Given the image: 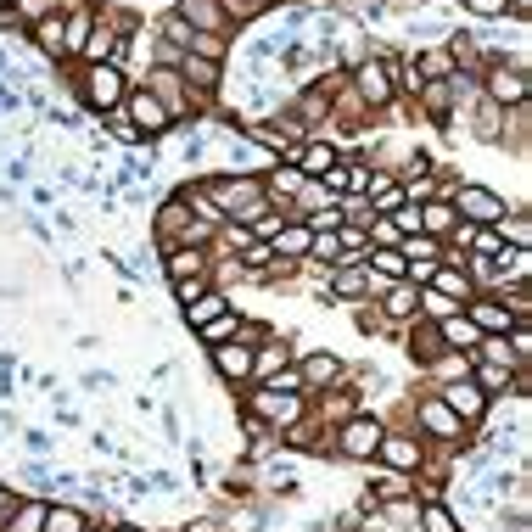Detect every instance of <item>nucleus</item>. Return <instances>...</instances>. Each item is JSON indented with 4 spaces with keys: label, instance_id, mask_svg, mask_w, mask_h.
Instances as JSON below:
<instances>
[{
    "label": "nucleus",
    "instance_id": "49530a36",
    "mask_svg": "<svg viewBox=\"0 0 532 532\" xmlns=\"http://www.w3.org/2000/svg\"><path fill=\"white\" fill-rule=\"evenodd\" d=\"M504 17H516V23H527V17H532V0H510V6H504Z\"/></svg>",
    "mask_w": 532,
    "mask_h": 532
},
{
    "label": "nucleus",
    "instance_id": "f8f14e48",
    "mask_svg": "<svg viewBox=\"0 0 532 532\" xmlns=\"http://www.w3.org/2000/svg\"><path fill=\"white\" fill-rule=\"evenodd\" d=\"M292 370H297V381H303V392H308V398H320V392L348 387V364L336 359L331 348H308V353H297V359H292Z\"/></svg>",
    "mask_w": 532,
    "mask_h": 532
},
{
    "label": "nucleus",
    "instance_id": "9d476101",
    "mask_svg": "<svg viewBox=\"0 0 532 532\" xmlns=\"http://www.w3.org/2000/svg\"><path fill=\"white\" fill-rule=\"evenodd\" d=\"M471 90H476L471 79H426V84H420V96L409 101V107H415L420 118H426V124L448 129L454 118H460V101L471 96Z\"/></svg>",
    "mask_w": 532,
    "mask_h": 532
},
{
    "label": "nucleus",
    "instance_id": "423d86ee",
    "mask_svg": "<svg viewBox=\"0 0 532 532\" xmlns=\"http://www.w3.org/2000/svg\"><path fill=\"white\" fill-rule=\"evenodd\" d=\"M348 84H353V96L364 101V112H392V107H398L387 51H370L364 62H353V68H348Z\"/></svg>",
    "mask_w": 532,
    "mask_h": 532
},
{
    "label": "nucleus",
    "instance_id": "864d4df0",
    "mask_svg": "<svg viewBox=\"0 0 532 532\" xmlns=\"http://www.w3.org/2000/svg\"><path fill=\"white\" fill-rule=\"evenodd\" d=\"M359 532H381V527H359Z\"/></svg>",
    "mask_w": 532,
    "mask_h": 532
},
{
    "label": "nucleus",
    "instance_id": "a19ab883",
    "mask_svg": "<svg viewBox=\"0 0 532 532\" xmlns=\"http://www.w3.org/2000/svg\"><path fill=\"white\" fill-rule=\"evenodd\" d=\"M426 370L437 376V387H448V381H465V376H471V353H443V359L426 364Z\"/></svg>",
    "mask_w": 532,
    "mask_h": 532
},
{
    "label": "nucleus",
    "instance_id": "7ed1b4c3",
    "mask_svg": "<svg viewBox=\"0 0 532 532\" xmlns=\"http://www.w3.org/2000/svg\"><path fill=\"white\" fill-rule=\"evenodd\" d=\"M476 96H482V101H493V107H504V112L527 107V96H532V79H527V51H516L510 62H504V56H488V68L476 73Z\"/></svg>",
    "mask_w": 532,
    "mask_h": 532
},
{
    "label": "nucleus",
    "instance_id": "f704fd0d",
    "mask_svg": "<svg viewBox=\"0 0 532 532\" xmlns=\"http://www.w3.org/2000/svg\"><path fill=\"white\" fill-rule=\"evenodd\" d=\"M230 51H236L230 34H196V28H191V45H185V56H208V62H230Z\"/></svg>",
    "mask_w": 532,
    "mask_h": 532
},
{
    "label": "nucleus",
    "instance_id": "0eeeda50",
    "mask_svg": "<svg viewBox=\"0 0 532 532\" xmlns=\"http://www.w3.org/2000/svg\"><path fill=\"white\" fill-rule=\"evenodd\" d=\"M426 460H432V443H426L415 426H387V432H381V448H376L381 471L415 476V471H426Z\"/></svg>",
    "mask_w": 532,
    "mask_h": 532
},
{
    "label": "nucleus",
    "instance_id": "3c124183",
    "mask_svg": "<svg viewBox=\"0 0 532 532\" xmlns=\"http://www.w3.org/2000/svg\"><path fill=\"white\" fill-rule=\"evenodd\" d=\"M297 6H320V0H297Z\"/></svg>",
    "mask_w": 532,
    "mask_h": 532
},
{
    "label": "nucleus",
    "instance_id": "e433bc0d",
    "mask_svg": "<svg viewBox=\"0 0 532 532\" xmlns=\"http://www.w3.org/2000/svg\"><path fill=\"white\" fill-rule=\"evenodd\" d=\"M45 504L51 499H17L12 504V527H0V532H40L45 527Z\"/></svg>",
    "mask_w": 532,
    "mask_h": 532
},
{
    "label": "nucleus",
    "instance_id": "603ef678",
    "mask_svg": "<svg viewBox=\"0 0 532 532\" xmlns=\"http://www.w3.org/2000/svg\"><path fill=\"white\" fill-rule=\"evenodd\" d=\"M84 532H107V527H84Z\"/></svg>",
    "mask_w": 532,
    "mask_h": 532
},
{
    "label": "nucleus",
    "instance_id": "58836bf2",
    "mask_svg": "<svg viewBox=\"0 0 532 532\" xmlns=\"http://www.w3.org/2000/svg\"><path fill=\"white\" fill-rule=\"evenodd\" d=\"M51 12H62V0H12V23H17V28L45 23Z\"/></svg>",
    "mask_w": 532,
    "mask_h": 532
},
{
    "label": "nucleus",
    "instance_id": "393cba45",
    "mask_svg": "<svg viewBox=\"0 0 532 532\" xmlns=\"http://www.w3.org/2000/svg\"><path fill=\"white\" fill-rule=\"evenodd\" d=\"M308 247H314V230H308L303 219L280 224V236L269 241V252H275L280 264H308Z\"/></svg>",
    "mask_w": 532,
    "mask_h": 532
},
{
    "label": "nucleus",
    "instance_id": "c03bdc74",
    "mask_svg": "<svg viewBox=\"0 0 532 532\" xmlns=\"http://www.w3.org/2000/svg\"><path fill=\"white\" fill-rule=\"evenodd\" d=\"M353 325H359V331H370V336H381V331H387V320L376 314V303H370V308H353Z\"/></svg>",
    "mask_w": 532,
    "mask_h": 532
},
{
    "label": "nucleus",
    "instance_id": "2f4dec72",
    "mask_svg": "<svg viewBox=\"0 0 532 532\" xmlns=\"http://www.w3.org/2000/svg\"><path fill=\"white\" fill-rule=\"evenodd\" d=\"M437 336H443L448 353H471L482 336H476V325L465 320V314H448V320H437Z\"/></svg>",
    "mask_w": 532,
    "mask_h": 532
},
{
    "label": "nucleus",
    "instance_id": "473e14b6",
    "mask_svg": "<svg viewBox=\"0 0 532 532\" xmlns=\"http://www.w3.org/2000/svg\"><path fill=\"white\" fill-rule=\"evenodd\" d=\"M364 499L376 504V510H381V504H398V499H415V476H392V471H381V476H376V488L364 493Z\"/></svg>",
    "mask_w": 532,
    "mask_h": 532
},
{
    "label": "nucleus",
    "instance_id": "37998d69",
    "mask_svg": "<svg viewBox=\"0 0 532 532\" xmlns=\"http://www.w3.org/2000/svg\"><path fill=\"white\" fill-rule=\"evenodd\" d=\"M460 6L471 17H482V23H504V6H510V0H460Z\"/></svg>",
    "mask_w": 532,
    "mask_h": 532
},
{
    "label": "nucleus",
    "instance_id": "6ab92c4d",
    "mask_svg": "<svg viewBox=\"0 0 532 532\" xmlns=\"http://www.w3.org/2000/svg\"><path fill=\"white\" fill-rule=\"evenodd\" d=\"M163 275H168V286L213 275V247H163Z\"/></svg>",
    "mask_w": 532,
    "mask_h": 532
},
{
    "label": "nucleus",
    "instance_id": "79ce46f5",
    "mask_svg": "<svg viewBox=\"0 0 532 532\" xmlns=\"http://www.w3.org/2000/svg\"><path fill=\"white\" fill-rule=\"evenodd\" d=\"M107 135L118 140V146H146V140L135 135V124H129L124 112H107Z\"/></svg>",
    "mask_w": 532,
    "mask_h": 532
},
{
    "label": "nucleus",
    "instance_id": "f3484780",
    "mask_svg": "<svg viewBox=\"0 0 532 532\" xmlns=\"http://www.w3.org/2000/svg\"><path fill=\"white\" fill-rule=\"evenodd\" d=\"M460 314L476 325V336H504L510 325H516V314H510V308H504V297H493V292H476Z\"/></svg>",
    "mask_w": 532,
    "mask_h": 532
},
{
    "label": "nucleus",
    "instance_id": "5701e85b",
    "mask_svg": "<svg viewBox=\"0 0 532 532\" xmlns=\"http://www.w3.org/2000/svg\"><path fill=\"white\" fill-rule=\"evenodd\" d=\"M292 359H297V348H286L280 336L258 342V348H252V381H247V387H264V381H275V376H280V370H286Z\"/></svg>",
    "mask_w": 532,
    "mask_h": 532
},
{
    "label": "nucleus",
    "instance_id": "f257e3e1",
    "mask_svg": "<svg viewBox=\"0 0 532 532\" xmlns=\"http://www.w3.org/2000/svg\"><path fill=\"white\" fill-rule=\"evenodd\" d=\"M196 185L208 191V202H213V213H219L224 224H258L275 202L264 196V180L258 174H236V168H224V174H196Z\"/></svg>",
    "mask_w": 532,
    "mask_h": 532
},
{
    "label": "nucleus",
    "instance_id": "9b49d317",
    "mask_svg": "<svg viewBox=\"0 0 532 532\" xmlns=\"http://www.w3.org/2000/svg\"><path fill=\"white\" fill-rule=\"evenodd\" d=\"M415 432L426 437V443H437V448H465V426L454 415H448V404L437 398V392H420L415 398Z\"/></svg>",
    "mask_w": 532,
    "mask_h": 532
},
{
    "label": "nucleus",
    "instance_id": "4c0bfd02",
    "mask_svg": "<svg viewBox=\"0 0 532 532\" xmlns=\"http://www.w3.org/2000/svg\"><path fill=\"white\" fill-rule=\"evenodd\" d=\"M84 527H90L84 510H73V504H45V527L40 532H84Z\"/></svg>",
    "mask_w": 532,
    "mask_h": 532
},
{
    "label": "nucleus",
    "instance_id": "6e6552de",
    "mask_svg": "<svg viewBox=\"0 0 532 532\" xmlns=\"http://www.w3.org/2000/svg\"><path fill=\"white\" fill-rule=\"evenodd\" d=\"M146 90H152L157 96V107L168 112V118H174V129L185 124V118H202V112H213V101H202V96H191V90H185V79L174 68H146Z\"/></svg>",
    "mask_w": 532,
    "mask_h": 532
},
{
    "label": "nucleus",
    "instance_id": "a18cd8bd",
    "mask_svg": "<svg viewBox=\"0 0 532 532\" xmlns=\"http://www.w3.org/2000/svg\"><path fill=\"white\" fill-rule=\"evenodd\" d=\"M208 286H213V275H202V280H180V286H174V297H180V308H185V303H196V297L208 292Z\"/></svg>",
    "mask_w": 532,
    "mask_h": 532
},
{
    "label": "nucleus",
    "instance_id": "c85d7f7f",
    "mask_svg": "<svg viewBox=\"0 0 532 532\" xmlns=\"http://www.w3.org/2000/svg\"><path fill=\"white\" fill-rule=\"evenodd\" d=\"M269 12H275L269 0H219V17H224V28H230V34H241V28H258Z\"/></svg>",
    "mask_w": 532,
    "mask_h": 532
},
{
    "label": "nucleus",
    "instance_id": "de8ad7c7",
    "mask_svg": "<svg viewBox=\"0 0 532 532\" xmlns=\"http://www.w3.org/2000/svg\"><path fill=\"white\" fill-rule=\"evenodd\" d=\"M107 532H146V527H135V521H112Z\"/></svg>",
    "mask_w": 532,
    "mask_h": 532
},
{
    "label": "nucleus",
    "instance_id": "8fccbe9b",
    "mask_svg": "<svg viewBox=\"0 0 532 532\" xmlns=\"http://www.w3.org/2000/svg\"><path fill=\"white\" fill-rule=\"evenodd\" d=\"M269 6H297V0H269Z\"/></svg>",
    "mask_w": 532,
    "mask_h": 532
},
{
    "label": "nucleus",
    "instance_id": "dca6fc26",
    "mask_svg": "<svg viewBox=\"0 0 532 532\" xmlns=\"http://www.w3.org/2000/svg\"><path fill=\"white\" fill-rule=\"evenodd\" d=\"M336 163H342V146H336V140H325V135L297 140V152H292V168L303 174V180H314V185H320Z\"/></svg>",
    "mask_w": 532,
    "mask_h": 532
},
{
    "label": "nucleus",
    "instance_id": "2eb2a0df",
    "mask_svg": "<svg viewBox=\"0 0 532 532\" xmlns=\"http://www.w3.org/2000/svg\"><path fill=\"white\" fill-rule=\"evenodd\" d=\"M432 392H437V398L448 404V415L460 420L465 432H476V426L488 420V409H493L488 398H482V392L471 387V376H465V381H448V387H432Z\"/></svg>",
    "mask_w": 532,
    "mask_h": 532
},
{
    "label": "nucleus",
    "instance_id": "c9c22d12",
    "mask_svg": "<svg viewBox=\"0 0 532 532\" xmlns=\"http://www.w3.org/2000/svg\"><path fill=\"white\" fill-rule=\"evenodd\" d=\"M398 258H404V264H443V241L404 236V241H398Z\"/></svg>",
    "mask_w": 532,
    "mask_h": 532
},
{
    "label": "nucleus",
    "instance_id": "ddd939ff",
    "mask_svg": "<svg viewBox=\"0 0 532 532\" xmlns=\"http://www.w3.org/2000/svg\"><path fill=\"white\" fill-rule=\"evenodd\" d=\"M129 118V124H135V135L140 140H163V135H174V118H168L163 107H157V96L152 90H146V84H129V96H124V107H118Z\"/></svg>",
    "mask_w": 532,
    "mask_h": 532
},
{
    "label": "nucleus",
    "instance_id": "1a4fd4ad",
    "mask_svg": "<svg viewBox=\"0 0 532 532\" xmlns=\"http://www.w3.org/2000/svg\"><path fill=\"white\" fill-rule=\"evenodd\" d=\"M448 208L460 213V224H476V230H493V224L510 213V202H504L493 185H476V180H460L454 191H448Z\"/></svg>",
    "mask_w": 532,
    "mask_h": 532
},
{
    "label": "nucleus",
    "instance_id": "aec40b11",
    "mask_svg": "<svg viewBox=\"0 0 532 532\" xmlns=\"http://www.w3.org/2000/svg\"><path fill=\"white\" fill-rule=\"evenodd\" d=\"M185 79V90L202 101H219L224 90V62H208V56H180V68H174Z\"/></svg>",
    "mask_w": 532,
    "mask_h": 532
},
{
    "label": "nucleus",
    "instance_id": "7c9ffc66",
    "mask_svg": "<svg viewBox=\"0 0 532 532\" xmlns=\"http://www.w3.org/2000/svg\"><path fill=\"white\" fill-rule=\"evenodd\" d=\"M415 532H460V516H454V504H448V499H420Z\"/></svg>",
    "mask_w": 532,
    "mask_h": 532
},
{
    "label": "nucleus",
    "instance_id": "72a5a7b5",
    "mask_svg": "<svg viewBox=\"0 0 532 532\" xmlns=\"http://www.w3.org/2000/svg\"><path fill=\"white\" fill-rule=\"evenodd\" d=\"M241 325H247V320H241V308H224L219 320H208L196 336H202L208 348H224V342H236V336H241Z\"/></svg>",
    "mask_w": 532,
    "mask_h": 532
},
{
    "label": "nucleus",
    "instance_id": "412c9836",
    "mask_svg": "<svg viewBox=\"0 0 532 532\" xmlns=\"http://www.w3.org/2000/svg\"><path fill=\"white\" fill-rule=\"evenodd\" d=\"M420 292H437V297H448V303H460V308H465V303L476 297V280H471V269H465V258H460V264H448V258H443Z\"/></svg>",
    "mask_w": 532,
    "mask_h": 532
},
{
    "label": "nucleus",
    "instance_id": "ea45409f",
    "mask_svg": "<svg viewBox=\"0 0 532 532\" xmlns=\"http://www.w3.org/2000/svg\"><path fill=\"white\" fill-rule=\"evenodd\" d=\"M152 34H157L163 45H174V51H185V45H191V23H185V17H174V12H163V17H157V23H152Z\"/></svg>",
    "mask_w": 532,
    "mask_h": 532
},
{
    "label": "nucleus",
    "instance_id": "4be33fe9",
    "mask_svg": "<svg viewBox=\"0 0 532 532\" xmlns=\"http://www.w3.org/2000/svg\"><path fill=\"white\" fill-rule=\"evenodd\" d=\"M398 336H404L409 359H415L420 370H426V364H437V359L448 353V348H443V336H437V325H432V320H420V314H415L409 325H398Z\"/></svg>",
    "mask_w": 532,
    "mask_h": 532
},
{
    "label": "nucleus",
    "instance_id": "a211bd4d",
    "mask_svg": "<svg viewBox=\"0 0 532 532\" xmlns=\"http://www.w3.org/2000/svg\"><path fill=\"white\" fill-rule=\"evenodd\" d=\"M465 101H471V107H465V124H471V135L482 140V146H504V129H510V112H504V107H493V101H482V96H476V90H471V96H465Z\"/></svg>",
    "mask_w": 532,
    "mask_h": 532
},
{
    "label": "nucleus",
    "instance_id": "b1692460",
    "mask_svg": "<svg viewBox=\"0 0 532 532\" xmlns=\"http://www.w3.org/2000/svg\"><path fill=\"white\" fill-rule=\"evenodd\" d=\"M409 62H415L420 84H426V79H460V68H454V51H448V40L415 45V51H409Z\"/></svg>",
    "mask_w": 532,
    "mask_h": 532
},
{
    "label": "nucleus",
    "instance_id": "a878e982",
    "mask_svg": "<svg viewBox=\"0 0 532 532\" xmlns=\"http://www.w3.org/2000/svg\"><path fill=\"white\" fill-rule=\"evenodd\" d=\"M168 12L185 17L196 34H230V28H224V17H219V0H174ZM230 40H236V34H230Z\"/></svg>",
    "mask_w": 532,
    "mask_h": 532
},
{
    "label": "nucleus",
    "instance_id": "4468645a",
    "mask_svg": "<svg viewBox=\"0 0 532 532\" xmlns=\"http://www.w3.org/2000/svg\"><path fill=\"white\" fill-rule=\"evenodd\" d=\"M381 292V280L370 275L364 264H342V269H325V297L331 303H370Z\"/></svg>",
    "mask_w": 532,
    "mask_h": 532
},
{
    "label": "nucleus",
    "instance_id": "09e8293b",
    "mask_svg": "<svg viewBox=\"0 0 532 532\" xmlns=\"http://www.w3.org/2000/svg\"><path fill=\"white\" fill-rule=\"evenodd\" d=\"M342 6H376V0H342Z\"/></svg>",
    "mask_w": 532,
    "mask_h": 532
},
{
    "label": "nucleus",
    "instance_id": "5fc2aeb1",
    "mask_svg": "<svg viewBox=\"0 0 532 532\" xmlns=\"http://www.w3.org/2000/svg\"><path fill=\"white\" fill-rule=\"evenodd\" d=\"M62 6H68V0H62Z\"/></svg>",
    "mask_w": 532,
    "mask_h": 532
},
{
    "label": "nucleus",
    "instance_id": "39448f33",
    "mask_svg": "<svg viewBox=\"0 0 532 532\" xmlns=\"http://www.w3.org/2000/svg\"><path fill=\"white\" fill-rule=\"evenodd\" d=\"M247 415L252 426H269V432H292L297 420L314 415L303 392H280V387H247Z\"/></svg>",
    "mask_w": 532,
    "mask_h": 532
},
{
    "label": "nucleus",
    "instance_id": "c756f323",
    "mask_svg": "<svg viewBox=\"0 0 532 532\" xmlns=\"http://www.w3.org/2000/svg\"><path fill=\"white\" fill-rule=\"evenodd\" d=\"M224 308H236V303H230V292H224V286H208L196 303H185V325H191V331H202L208 320H219Z\"/></svg>",
    "mask_w": 532,
    "mask_h": 532
},
{
    "label": "nucleus",
    "instance_id": "bb28decb",
    "mask_svg": "<svg viewBox=\"0 0 532 532\" xmlns=\"http://www.w3.org/2000/svg\"><path fill=\"white\" fill-rule=\"evenodd\" d=\"M208 353H213V370H219L224 381H236V387L252 381V348L247 342H224V348H208Z\"/></svg>",
    "mask_w": 532,
    "mask_h": 532
},
{
    "label": "nucleus",
    "instance_id": "20e7f679",
    "mask_svg": "<svg viewBox=\"0 0 532 532\" xmlns=\"http://www.w3.org/2000/svg\"><path fill=\"white\" fill-rule=\"evenodd\" d=\"M381 432H387V420L370 415V409H353L348 420H336L331 426V454L336 460H353V465H370L381 448Z\"/></svg>",
    "mask_w": 532,
    "mask_h": 532
},
{
    "label": "nucleus",
    "instance_id": "cd10ccee",
    "mask_svg": "<svg viewBox=\"0 0 532 532\" xmlns=\"http://www.w3.org/2000/svg\"><path fill=\"white\" fill-rule=\"evenodd\" d=\"M454 224H460V213L448 208V196H432V202H420V236L448 241V236H454Z\"/></svg>",
    "mask_w": 532,
    "mask_h": 532
},
{
    "label": "nucleus",
    "instance_id": "f03ea898",
    "mask_svg": "<svg viewBox=\"0 0 532 532\" xmlns=\"http://www.w3.org/2000/svg\"><path fill=\"white\" fill-rule=\"evenodd\" d=\"M68 84H73V96H79L84 107L107 118V112L124 107V96H129V84H135V79H129L118 62H73V68H68Z\"/></svg>",
    "mask_w": 532,
    "mask_h": 532
}]
</instances>
